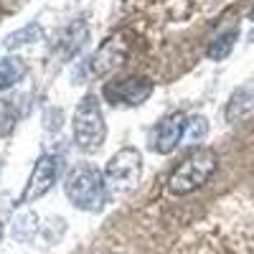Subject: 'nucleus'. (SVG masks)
<instances>
[{
	"instance_id": "10",
	"label": "nucleus",
	"mask_w": 254,
	"mask_h": 254,
	"mask_svg": "<svg viewBox=\"0 0 254 254\" xmlns=\"http://www.w3.org/2000/svg\"><path fill=\"white\" fill-rule=\"evenodd\" d=\"M26 71H28V66L20 56L0 59V92H8L10 87H15V84L26 76Z\"/></svg>"
},
{
	"instance_id": "15",
	"label": "nucleus",
	"mask_w": 254,
	"mask_h": 254,
	"mask_svg": "<svg viewBox=\"0 0 254 254\" xmlns=\"http://www.w3.org/2000/svg\"><path fill=\"white\" fill-rule=\"evenodd\" d=\"M206 132H208V122H206V117L196 115V117H190V120L186 122V135H183V140L193 145V142H201V140L206 137Z\"/></svg>"
},
{
	"instance_id": "3",
	"label": "nucleus",
	"mask_w": 254,
	"mask_h": 254,
	"mask_svg": "<svg viewBox=\"0 0 254 254\" xmlns=\"http://www.w3.org/2000/svg\"><path fill=\"white\" fill-rule=\"evenodd\" d=\"M107 137L102 104L94 94H87L74 110V142L81 153H97Z\"/></svg>"
},
{
	"instance_id": "11",
	"label": "nucleus",
	"mask_w": 254,
	"mask_h": 254,
	"mask_svg": "<svg viewBox=\"0 0 254 254\" xmlns=\"http://www.w3.org/2000/svg\"><path fill=\"white\" fill-rule=\"evenodd\" d=\"M44 38V28H41L38 23H31L26 28H20V31H13L3 38V46L5 49H20V46H31L33 41H41Z\"/></svg>"
},
{
	"instance_id": "1",
	"label": "nucleus",
	"mask_w": 254,
	"mask_h": 254,
	"mask_svg": "<svg viewBox=\"0 0 254 254\" xmlns=\"http://www.w3.org/2000/svg\"><path fill=\"white\" fill-rule=\"evenodd\" d=\"M66 198L79 211H102L107 203V183L94 165H76L64 181Z\"/></svg>"
},
{
	"instance_id": "13",
	"label": "nucleus",
	"mask_w": 254,
	"mask_h": 254,
	"mask_svg": "<svg viewBox=\"0 0 254 254\" xmlns=\"http://www.w3.org/2000/svg\"><path fill=\"white\" fill-rule=\"evenodd\" d=\"M18 120H20V112L15 110V99L3 97L0 99V137H8L15 130Z\"/></svg>"
},
{
	"instance_id": "12",
	"label": "nucleus",
	"mask_w": 254,
	"mask_h": 254,
	"mask_svg": "<svg viewBox=\"0 0 254 254\" xmlns=\"http://www.w3.org/2000/svg\"><path fill=\"white\" fill-rule=\"evenodd\" d=\"M38 231V216L33 211H23V214H18L15 221H13V237L18 242H31Z\"/></svg>"
},
{
	"instance_id": "7",
	"label": "nucleus",
	"mask_w": 254,
	"mask_h": 254,
	"mask_svg": "<svg viewBox=\"0 0 254 254\" xmlns=\"http://www.w3.org/2000/svg\"><path fill=\"white\" fill-rule=\"evenodd\" d=\"M127 54H130V44H127L122 36H110V38L97 49V54L89 59V61H92V64H89L92 74H97V76L112 74L117 66H122V64H125Z\"/></svg>"
},
{
	"instance_id": "19",
	"label": "nucleus",
	"mask_w": 254,
	"mask_h": 254,
	"mask_svg": "<svg viewBox=\"0 0 254 254\" xmlns=\"http://www.w3.org/2000/svg\"><path fill=\"white\" fill-rule=\"evenodd\" d=\"M249 20H254V8H252V10H249Z\"/></svg>"
},
{
	"instance_id": "5",
	"label": "nucleus",
	"mask_w": 254,
	"mask_h": 254,
	"mask_svg": "<svg viewBox=\"0 0 254 254\" xmlns=\"http://www.w3.org/2000/svg\"><path fill=\"white\" fill-rule=\"evenodd\" d=\"M61 168H64V160L54 153H46V155H41L33 165V171H31V178L23 188V196H20V203H33L38 201L41 196H46L49 190L56 186L59 176H61Z\"/></svg>"
},
{
	"instance_id": "4",
	"label": "nucleus",
	"mask_w": 254,
	"mask_h": 254,
	"mask_svg": "<svg viewBox=\"0 0 254 254\" xmlns=\"http://www.w3.org/2000/svg\"><path fill=\"white\" fill-rule=\"evenodd\" d=\"M140 173H142V155L135 147H122L110 158L107 171H104V183L112 186L115 190H130L140 181Z\"/></svg>"
},
{
	"instance_id": "14",
	"label": "nucleus",
	"mask_w": 254,
	"mask_h": 254,
	"mask_svg": "<svg viewBox=\"0 0 254 254\" xmlns=\"http://www.w3.org/2000/svg\"><path fill=\"white\" fill-rule=\"evenodd\" d=\"M239 31H229V33H221L214 44L208 46V59H214V61H221L231 54V49H234V41H237Z\"/></svg>"
},
{
	"instance_id": "2",
	"label": "nucleus",
	"mask_w": 254,
	"mask_h": 254,
	"mask_svg": "<svg viewBox=\"0 0 254 254\" xmlns=\"http://www.w3.org/2000/svg\"><path fill=\"white\" fill-rule=\"evenodd\" d=\"M219 155L211 147H196L168 178V190L176 196H188L198 190L211 176L216 173Z\"/></svg>"
},
{
	"instance_id": "17",
	"label": "nucleus",
	"mask_w": 254,
	"mask_h": 254,
	"mask_svg": "<svg viewBox=\"0 0 254 254\" xmlns=\"http://www.w3.org/2000/svg\"><path fill=\"white\" fill-rule=\"evenodd\" d=\"M46 120H49L46 122V130H59V127H61V110H51Z\"/></svg>"
},
{
	"instance_id": "8",
	"label": "nucleus",
	"mask_w": 254,
	"mask_h": 254,
	"mask_svg": "<svg viewBox=\"0 0 254 254\" xmlns=\"http://www.w3.org/2000/svg\"><path fill=\"white\" fill-rule=\"evenodd\" d=\"M186 122L188 117L183 112H173V115H168L160 125H158V130H155V137H153V150L160 153V155H168V153H173L176 147L183 142V135H186Z\"/></svg>"
},
{
	"instance_id": "9",
	"label": "nucleus",
	"mask_w": 254,
	"mask_h": 254,
	"mask_svg": "<svg viewBox=\"0 0 254 254\" xmlns=\"http://www.w3.org/2000/svg\"><path fill=\"white\" fill-rule=\"evenodd\" d=\"M87 38H89V28H87V23L84 20H76V23H71L66 31H64L61 36H59V41H56V59H61V61H69V59H74V54L87 44Z\"/></svg>"
},
{
	"instance_id": "16",
	"label": "nucleus",
	"mask_w": 254,
	"mask_h": 254,
	"mask_svg": "<svg viewBox=\"0 0 254 254\" xmlns=\"http://www.w3.org/2000/svg\"><path fill=\"white\" fill-rule=\"evenodd\" d=\"M28 3V0H0V10L3 13H15Z\"/></svg>"
},
{
	"instance_id": "18",
	"label": "nucleus",
	"mask_w": 254,
	"mask_h": 254,
	"mask_svg": "<svg viewBox=\"0 0 254 254\" xmlns=\"http://www.w3.org/2000/svg\"><path fill=\"white\" fill-rule=\"evenodd\" d=\"M0 242H3V221H0Z\"/></svg>"
},
{
	"instance_id": "6",
	"label": "nucleus",
	"mask_w": 254,
	"mask_h": 254,
	"mask_svg": "<svg viewBox=\"0 0 254 254\" xmlns=\"http://www.w3.org/2000/svg\"><path fill=\"white\" fill-rule=\"evenodd\" d=\"M104 99H110L112 104H127V107H140L150 99L153 94V81L145 76H127L120 81H110L102 89Z\"/></svg>"
}]
</instances>
